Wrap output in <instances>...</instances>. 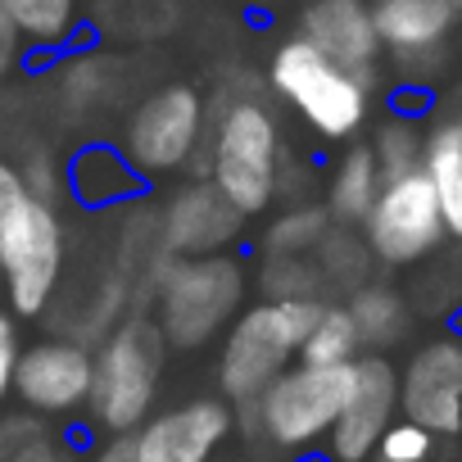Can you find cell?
<instances>
[{
	"instance_id": "23",
	"label": "cell",
	"mask_w": 462,
	"mask_h": 462,
	"mask_svg": "<svg viewBox=\"0 0 462 462\" xmlns=\"http://www.w3.org/2000/svg\"><path fill=\"white\" fill-rule=\"evenodd\" d=\"M372 154H376V168L381 177H403L412 168H421V154H426V127L412 118V114H390L376 136L367 141Z\"/></svg>"
},
{
	"instance_id": "5",
	"label": "cell",
	"mask_w": 462,
	"mask_h": 462,
	"mask_svg": "<svg viewBox=\"0 0 462 462\" xmlns=\"http://www.w3.org/2000/svg\"><path fill=\"white\" fill-rule=\"evenodd\" d=\"M268 82L277 91V100H286L322 141H349L363 132L367 109H372V82L345 64H336L331 55H322L313 42H304L300 32L286 37L273 51L268 64Z\"/></svg>"
},
{
	"instance_id": "29",
	"label": "cell",
	"mask_w": 462,
	"mask_h": 462,
	"mask_svg": "<svg viewBox=\"0 0 462 462\" xmlns=\"http://www.w3.org/2000/svg\"><path fill=\"white\" fill-rule=\"evenodd\" d=\"M46 435V421H42V412H32V408H23V412H0V462H10V457H19L32 439H42Z\"/></svg>"
},
{
	"instance_id": "18",
	"label": "cell",
	"mask_w": 462,
	"mask_h": 462,
	"mask_svg": "<svg viewBox=\"0 0 462 462\" xmlns=\"http://www.w3.org/2000/svg\"><path fill=\"white\" fill-rule=\"evenodd\" d=\"M426 177L435 181L439 208L448 236L462 241V114H448L426 127V154H421Z\"/></svg>"
},
{
	"instance_id": "22",
	"label": "cell",
	"mask_w": 462,
	"mask_h": 462,
	"mask_svg": "<svg viewBox=\"0 0 462 462\" xmlns=\"http://www.w3.org/2000/svg\"><path fill=\"white\" fill-rule=\"evenodd\" d=\"M358 354H363V336L349 304H322L313 331L300 345V363H354Z\"/></svg>"
},
{
	"instance_id": "7",
	"label": "cell",
	"mask_w": 462,
	"mask_h": 462,
	"mask_svg": "<svg viewBox=\"0 0 462 462\" xmlns=\"http://www.w3.org/2000/svg\"><path fill=\"white\" fill-rule=\"evenodd\" d=\"M0 268L14 318H42L64 277V217L60 204L28 195L19 213L0 222Z\"/></svg>"
},
{
	"instance_id": "28",
	"label": "cell",
	"mask_w": 462,
	"mask_h": 462,
	"mask_svg": "<svg viewBox=\"0 0 462 462\" xmlns=\"http://www.w3.org/2000/svg\"><path fill=\"white\" fill-rule=\"evenodd\" d=\"M19 172H23V181H28V190H32L37 199L60 204V195H64V168H60V159H55L46 145L28 150V159L19 163Z\"/></svg>"
},
{
	"instance_id": "24",
	"label": "cell",
	"mask_w": 462,
	"mask_h": 462,
	"mask_svg": "<svg viewBox=\"0 0 462 462\" xmlns=\"http://www.w3.org/2000/svg\"><path fill=\"white\" fill-rule=\"evenodd\" d=\"M313 259H318V268H322V277H327V282H340V286H349V291H354V286H363V282H367L372 250H367V241H358V236H354V226L331 222V231L318 241Z\"/></svg>"
},
{
	"instance_id": "34",
	"label": "cell",
	"mask_w": 462,
	"mask_h": 462,
	"mask_svg": "<svg viewBox=\"0 0 462 462\" xmlns=\"http://www.w3.org/2000/svg\"><path fill=\"white\" fill-rule=\"evenodd\" d=\"M10 462H78V448H73V439H60V435H42V439H32L19 457H10Z\"/></svg>"
},
{
	"instance_id": "27",
	"label": "cell",
	"mask_w": 462,
	"mask_h": 462,
	"mask_svg": "<svg viewBox=\"0 0 462 462\" xmlns=\"http://www.w3.org/2000/svg\"><path fill=\"white\" fill-rule=\"evenodd\" d=\"M435 439H439L435 430H426V426H417L408 417H394L385 426L381 444H376V457H385V462H430L435 457Z\"/></svg>"
},
{
	"instance_id": "9",
	"label": "cell",
	"mask_w": 462,
	"mask_h": 462,
	"mask_svg": "<svg viewBox=\"0 0 462 462\" xmlns=\"http://www.w3.org/2000/svg\"><path fill=\"white\" fill-rule=\"evenodd\" d=\"M444 236H448L444 208H439V195H435V181L426 177V168L381 181V195H376L372 213L363 217V241L376 263H385V268L421 263L430 250H439Z\"/></svg>"
},
{
	"instance_id": "33",
	"label": "cell",
	"mask_w": 462,
	"mask_h": 462,
	"mask_svg": "<svg viewBox=\"0 0 462 462\" xmlns=\"http://www.w3.org/2000/svg\"><path fill=\"white\" fill-rule=\"evenodd\" d=\"M28 195H32V190H28V181H23L19 163H10V159H0V222H5L10 213H19Z\"/></svg>"
},
{
	"instance_id": "3",
	"label": "cell",
	"mask_w": 462,
	"mask_h": 462,
	"mask_svg": "<svg viewBox=\"0 0 462 462\" xmlns=\"http://www.w3.org/2000/svg\"><path fill=\"white\" fill-rule=\"evenodd\" d=\"M354 385V363H291L259 399L236 403L245 435H263L282 453H309L336 426Z\"/></svg>"
},
{
	"instance_id": "16",
	"label": "cell",
	"mask_w": 462,
	"mask_h": 462,
	"mask_svg": "<svg viewBox=\"0 0 462 462\" xmlns=\"http://www.w3.org/2000/svg\"><path fill=\"white\" fill-rule=\"evenodd\" d=\"M300 37L372 82L376 60H381V32L372 19V0H309L300 14Z\"/></svg>"
},
{
	"instance_id": "10",
	"label": "cell",
	"mask_w": 462,
	"mask_h": 462,
	"mask_svg": "<svg viewBox=\"0 0 462 462\" xmlns=\"http://www.w3.org/2000/svg\"><path fill=\"white\" fill-rule=\"evenodd\" d=\"M399 417L435 430H462V327L421 340L399 367Z\"/></svg>"
},
{
	"instance_id": "30",
	"label": "cell",
	"mask_w": 462,
	"mask_h": 462,
	"mask_svg": "<svg viewBox=\"0 0 462 462\" xmlns=\"http://www.w3.org/2000/svg\"><path fill=\"white\" fill-rule=\"evenodd\" d=\"M100 82H105V73H100V64H91V60H69L64 64V100L69 105H78V109H87L96 96H100Z\"/></svg>"
},
{
	"instance_id": "32",
	"label": "cell",
	"mask_w": 462,
	"mask_h": 462,
	"mask_svg": "<svg viewBox=\"0 0 462 462\" xmlns=\"http://www.w3.org/2000/svg\"><path fill=\"white\" fill-rule=\"evenodd\" d=\"M19 331H14V313L0 309V403L14 394V363H19Z\"/></svg>"
},
{
	"instance_id": "1",
	"label": "cell",
	"mask_w": 462,
	"mask_h": 462,
	"mask_svg": "<svg viewBox=\"0 0 462 462\" xmlns=\"http://www.w3.org/2000/svg\"><path fill=\"white\" fill-rule=\"evenodd\" d=\"M282 123L259 91L231 87L208 109V136L199 150V177H208L245 217L263 213L282 190Z\"/></svg>"
},
{
	"instance_id": "13",
	"label": "cell",
	"mask_w": 462,
	"mask_h": 462,
	"mask_svg": "<svg viewBox=\"0 0 462 462\" xmlns=\"http://www.w3.org/2000/svg\"><path fill=\"white\" fill-rule=\"evenodd\" d=\"M231 430H236V403L226 394H199L145 417L132 435L141 462H208Z\"/></svg>"
},
{
	"instance_id": "38",
	"label": "cell",
	"mask_w": 462,
	"mask_h": 462,
	"mask_svg": "<svg viewBox=\"0 0 462 462\" xmlns=\"http://www.w3.org/2000/svg\"><path fill=\"white\" fill-rule=\"evenodd\" d=\"M453 322H457V327H462V313H457V318H453Z\"/></svg>"
},
{
	"instance_id": "14",
	"label": "cell",
	"mask_w": 462,
	"mask_h": 462,
	"mask_svg": "<svg viewBox=\"0 0 462 462\" xmlns=\"http://www.w3.org/2000/svg\"><path fill=\"white\" fill-rule=\"evenodd\" d=\"M245 231V213L231 204L208 177H195L168 195L159 208V241L168 254H217L231 250Z\"/></svg>"
},
{
	"instance_id": "35",
	"label": "cell",
	"mask_w": 462,
	"mask_h": 462,
	"mask_svg": "<svg viewBox=\"0 0 462 462\" xmlns=\"http://www.w3.org/2000/svg\"><path fill=\"white\" fill-rule=\"evenodd\" d=\"M91 462H141V457H136V435H132V430L105 435V444H96Z\"/></svg>"
},
{
	"instance_id": "20",
	"label": "cell",
	"mask_w": 462,
	"mask_h": 462,
	"mask_svg": "<svg viewBox=\"0 0 462 462\" xmlns=\"http://www.w3.org/2000/svg\"><path fill=\"white\" fill-rule=\"evenodd\" d=\"M345 304H349V313H354V322H358L363 349L385 354V349L408 331V304H403V295H399L394 286H385V282H363V286H354Z\"/></svg>"
},
{
	"instance_id": "11",
	"label": "cell",
	"mask_w": 462,
	"mask_h": 462,
	"mask_svg": "<svg viewBox=\"0 0 462 462\" xmlns=\"http://www.w3.org/2000/svg\"><path fill=\"white\" fill-rule=\"evenodd\" d=\"M399 417V367L367 349L354 358V385L349 399L327 430V457L331 462H367L385 435V426Z\"/></svg>"
},
{
	"instance_id": "2",
	"label": "cell",
	"mask_w": 462,
	"mask_h": 462,
	"mask_svg": "<svg viewBox=\"0 0 462 462\" xmlns=\"http://www.w3.org/2000/svg\"><path fill=\"white\" fill-rule=\"evenodd\" d=\"M322 304H327L322 295H291V300H263L254 309H241L222 336L217 390L231 403L259 399L300 358V345L313 331Z\"/></svg>"
},
{
	"instance_id": "15",
	"label": "cell",
	"mask_w": 462,
	"mask_h": 462,
	"mask_svg": "<svg viewBox=\"0 0 462 462\" xmlns=\"http://www.w3.org/2000/svg\"><path fill=\"white\" fill-rule=\"evenodd\" d=\"M457 14L462 10L453 0H372L381 51H390L403 69L439 64Z\"/></svg>"
},
{
	"instance_id": "36",
	"label": "cell",
	"mask_w": 462,
	"mask_h": 462,
	"mask_svg": "<svg viewBox=\"0 0 462 462\" xmlns=\"http://www.w3.org/2000/svg\"><path fill=\"white\" fill-rule=\"evenodd\" d=\"M295 462H331V457H327V453H300Z\"/></svg>"
},
{
	"instance_id": "6",
	"label": "cell",
	"mask_w": 462,
	"mask_h": 462,
	"mask_svg": "<svg viewBox=\"0 0 462 462\" xmlns=\"http://www.w3.org/2000/svg\"><path fill=\"white\" fill-rule=\"evenodd\" d=\"M163 363H168V340L154 318L141 313L118 322L96 349L91 399H87L91 426L105 435L136 430L159 399Z\"/></svg>"
},
{
	"instance_id": "21",
	"label": "cell",
	"mask_w": 462,
	"mask_h": 462,
	"mask_svg": "<svg viewBox=\"0 0 462 462\" xmlns=\"http://www.w3.org/2000/svg\"><path fill=\"white\" fill-rule=\"evenodd\" d=\"M5 10L14 14L19 32L37 51H60V46L73 42L78 0H5Z\"/></svg>"
},
{
	"instance_id": "39",
	"label": "cell",
	"mask_w": 462,
	"mask_h": 462,
	"mask_svg": "<svg viewBox=\"0 0 462 462\" xmlns=\"http://www.w3.org/2000/svg\"><path fill=\"white\" fill-rule=\"evenodd\" d=\"M457 448H462V430H457Z\"/></svg>"
},
{
	"instance_id": "8",
	"label": "cell",
	"mask_w": 462,
	"mask_h": 462,
	"mask_svg": "<svg viewBox=\"0 0 462 462\" xmlns=\"http://www.w3.org/2000/svg\"><path fill=\"white\" fill-rule=\"evenodd\" d=\"M208 136V105L195 87L172 82L150 91L132 118H127V136H123V154L136 163L141 177H163V172H181L199 159Z\"/></svg>"
},
{
	"instance_id": "40",
	"label": "cell",
	"mask_w": 462,
	"mask_h": 462,
	"mask_svg": "<svg viewBox=\"0 0 462 462\" xmlns=\"http://www.w3.org/2000/svg\"><path fill=\"white\" fill-rule=\"evenodd\" d=\"M457 96H462V91H457Z\"/></svg>"
},
{
	"instance_id": "31",
	"label": "cell",
	"mask_w": 462,
	"mask_h": 462,
	"mask_svg": "<svg viewBox=\"0 0 462 462\" xmlns=\"http://www.w3.org/2000/svg\"><path fill=\"white\" fill-rule=\"evenodd\" d=\"M23 55H28V37L19 32L14 14L5 10V0H0V82L23 64Z\"/></svg>"
},
{
	"instance_id": "37",
	"label": "cell",
	"mask_w": 462,
	"mask_h": 462,
	"mask_svg": "<svg viewBox=\"0 0 462 462\" xmlns=\"http://www.w3.org/2000/svg\"><path fill=\"white\" fill-rule=\"evenodd\" d=\"M0 295H5V268H0Z\"/></svg>"
},
{
	"instance_id": "19",
	"label": "cell",
	"mask_w": 462,
	"mask_h": 462,
	"mask_svg": "<svg viewBox=\"0 0 462 462\" xmlns=\"http://www.w3.org/2000/svg\"><path fill=\"white\" fill-rule=\"evenodd\" d=\"M381 168H376V154L372 145H349L327 181V213L331 222L340 226H363V217L372 213L376 195H381Z\"/></svg>"
},
{
	"instance_id": "26",
	"label": "cell",
	"mask_w": 462,
	"mask_h": 462,
	"mask_svg": "<svg viewBox=\"0 0 462 462\" xmlns=\"http://www.w3.org/2000/svg\"><path fill=\"white\" fill-rule=\"evenodd\" d=\"M263 291L268 300H291V295H322L327 277L318 268V259L309 254H268L263 263Z\"/></svg>"
},
{
	"instance_id": "25",
	"label": "cell",
	"mask_w": 462,
	"mask_h": 462,
	"mask_svg": "<svg viewBox=\"0 0 462 462\" xmlns=\"http://www.w3.org/2000/svg\"><path fill=\"white\" fill-rule=\"evenodd\" d=\"M327 231H331L327 204H295V208L273 217V226H268V254H313Z\"/></svg>"
},
{
	"instance_id": "4",
	"label": "cell",
	"mask_w": 462,
	"mask_h": 462,
	"mask_svg": "<svg viewBox=\"0 0 462 462\" xmlns=\"http://www.w3.org/2000/svg\"><path fill=\"white\" fill-rule=\"evenodd\" d=\"M245 263L236 254H172L154 286V322L172 349H199L245 304Z\"/></svg>"
},
{
	"instance_id": "12",
	"label": "cell",
	"mask_w": 462,
	"mask_h": 462,
	"mask_svg": "<svg viewBox=\"0 0 462 462\" xmlns=\"http://www.w3.org/2000/svg\"><path fill=\"white\" fill-rule=\"evenodd\" d=\"M91 372L96 354L82 340H37L19 349L14 363V394L23 408L42 417H73L91 399Z\"/></svg>"
},
{
	"instance_id": "17",
	"label": "cell",
	"mask_w": 462,
	"mask_h": 462,
	"mask_svg": "<svg viewBox=\"0 0 462 462\" xmlns=\"http://www.w3.org/2000/svg\"><path fill=\"white\" fill-rule=\"evenodd\" d=\"M145 190V177L136 172V163L123 154V145H105V141H87L73 150V159L64 163V195H73V204L100 213V208H118L132 204Z\"/></svg>"
}]
</instances>
